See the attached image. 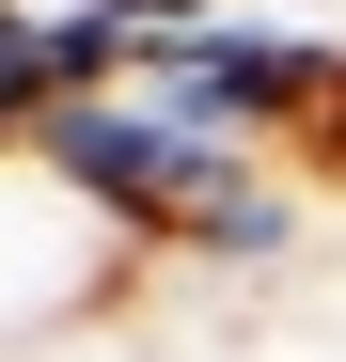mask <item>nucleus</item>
<instances>
[{"instance_id":"obj_1","label":"nucleus","mask_w":346,"mask_h":362,"mask_svg":"<svg viewBox=\"0 0 346 362\" xmlns=\"http://www.w3.org/2000/svg\"><path fill=\"white\" fill-rule=\"evenodd\" d=\"M142 268L157 252L47 142H0V362H16V346H64V331H110L142 299Z\"/></svg>"},{"instance_id":"obj_2","label":"nucleus","mask_w":346,"mask_h":362,"mask_svg":"<svg viewBox=\"0 0 346 362\" xmlns=\"http://www.w3.org/2000/svg\"><path fill=\"white\" fill-rule=\"evenodd\" d=\"M0 16H32V32H110L126 0H0Z\"/></svg>"},{"instance_id":"obj_3","label":"nucleus","mask_w":346,"mask_h":362,"mask_svg":"<svg viewBox=\"0 0 346 362\" xmlns=\"http://www.w3.org/2000/svg\"><path fill=\"white\" fill-rule=\"evenodd\" d=\"M16 362H142V346H126V315H110V331H64V346H16Z\"/></svg>"}]
</instances>
